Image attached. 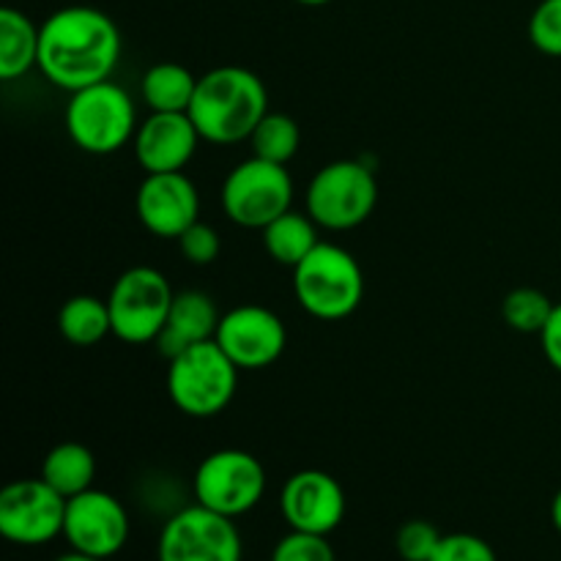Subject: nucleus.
I'll use <instances>...</instances> for the list:
<instances>
[{"label":"nucleus","instance_id":"f257e3e1","mask_svg":"<svg viewBox=\"0 0 561 561\" xmlns=\"http://www.w3.org/2000/svg\"><path fill=\"white\" fill-rule=\"evenodd\" d=\"M36 69L60 91H80L113 77L121 60V31L93 5H66L44 20Z\"/></svg>","mask_w":561,"mask_h":561},{"label":"nucleus","instance_id":"f03ea898","mask_svg":"<svg viewBox=\"0 0 561 561\" xmlns=\"http://www.w3.org/2000/svg\"><path fill=\"white\" fill-rule=\"evenodd\" d=\"M190 118L201 140L214 146H236L250 140L268 113V91L261 77L241 66H217L197 80Z\"/></svg>","mask_w":561,"mask_h":561},{"label":"nucleus","instance_id":"7ed1b4c3","mask_svg":"<svg viewBox=\"0 0 561 561\" xmlns=\"http://www.w3.org/2000/svg\"><path fill=\"white\" fill-rule=\"evenodd\" d=\"M294 296L307 316L318 321H343L359 310L365 274L348 250L321 241L294 268Z\"/></svg>","mask_w":561,"mask_h":561},{"label":"nucleus","instance_id":"20e7f679","mask_svg":"<svg viewBox=\"0 0 561 561\" xmlns=\"http://www.w3.org/2000/svg\"><path fill=\"white\" fill-rule=\"evenodd\" d=\"M239 367L219 348L217 340H206L168 359V394L181 414L192 420L219 416L236 398Z\"/></svg>","mask_w":561,"mask_h":561},{"label":"nucleus","instance_id":"39448f33","mask_svg":"<svg viewBox=\"0 0 561 561\" xmlns=\"http://www.w3.org/2000/svg\"><path fill=\"white\" fill-rule=\"evenodd\" d=\"M66 135L80 151L107 157L121 151L137 131V110L118 82H96L69 93L64 113Z\"/></svg>","mask_w":561,"mask_h":561},{"label":"nucleus","instance_id":"423d86ee","mask_svg":"<svg viewBox=\"0 0 561 561\" xmlns=\"http://www.w3.org/2000/svg\"><path fill=\"white\" fill-rule=\"evenodd\" d=\"M378 203V181L373 168L356 159L329 162L307 186V214L318 228L354 230L370 219Z\"/></svg>","mask_w":561,"mask_h":561},{"label":"nucleus","instance_id":"0eeeda50","mask_svg":"<svg viewBox=\"0 0 561 561\" xmlns=\"http://www.w3.org/2000/svg\"><path fill=\"white\" fill-rule=\"evenodd\" d=\"M173 299L175 294L162 272L151 266L126 268L107 296L113 334L129 345L157 343Z\"/></svg>","mask_w":561,"mask_h":561},{"label":"nucleus","instance_id":"6e6552de","mask_svg":"<svg viewBox=\"0 0 561 561\" xmlns=\"http://www.w3.org/2000/svg\"><path fill=\"white\" fill-rule=\"evenodd\" d=\"M294 179L285 164L250 157L236 164L222 184V211L233 225L263 230L268 222L290 211Z\"/></svg>","mask_w":561,"mask_h":561},{"label":"nucleus","instance_id":"1a4fd4ad","mask_svg":"<svg viewBox=\"0 0 561 561\" xmlns=\"http://www.w3.org/2000/svg\"><path fill=\"white\" fill-rule=\"evenodd\" d=\"M192 488L197 504L236 520L261 504L266 493V469L244 449H217L201 460Z\"/></svg>","mask_w":561,"mask_h":561},{"label":"nucleus","instance_id":"9d476101","mask_svg":"<svg viewBox=\"0 0 561 561\" xmlns=\"http://www.w3.org/2000/svg\"><path fill=\"white\" fill-rule=\"evenodd\" d=\"M244 546L233 518L203 504L170 515L159 535V561H241Z\"/></svg>","mask_w":561,"mask_h":561},{"label":"nucleus","instance_id":"9b49d317","mask_svg":"<svg viewBox=\"0 0 561 561\" xmlns=\"http://www.w3.org/2000/svg\"><path fill=\"white\" fill-rule=\"evenodd\" d=\"M66 499L42 477L16 480L0 491V535L22 548L47 546L64 537Z\"/></svg>","mask_w":561,"mask_h":561},{"label":"nucleus","instance_id":"f8f14e48","mask_svg":"<svg viewBox=\"0 0 561 561\" xmlns=\"http://www.w3.org/2000/svg\"><path fill=\"white\" fill-rule=\"evenodd\" d=\"M129 535V513L113 493L91 488L66 502L64 537L71 551L107 561L124 551Z\"/></svg>","mask_w":561,"mask_h":561},{"label":"nucleus","instance_id":"ddd939ff","mask_svg":"<svg viewBox=\"0 0 561 561\" xmlns=\"http://www.w3.org/2000/svg\"><path fill=\"white\" fill-rule=\"evenodd\" d=\"M214 340L239 370H263L285 354L288 332L277 312L268 307L241 305L219 318Z\"/></svg>","mask_w":561,"mask_h":561},{"label":"nucleus","instance_id":"4468645a","mask_svg":"<svg viewBox=\"0 0 561 561\" xmlns=\"http://www.w3.org/2000/svg\"><path fill=\"white\" fill-rule=\"evenodd\" d=\"M279 513L294 531L329 537L345 518V491L329 471H296L279 493Z\"/></svg>","mask_w":561,"mask_h":561},{"label":"nucleus","instance_id":"2eb2a0df","mask_svg":"<svg viewBox=\"0 0 561 561\" xmlns=\"http://www.w3.org/2000/svg\"><path fill=\"white\" fill-rule=\"evenodd\" d=\"M142 228L159 239H179L201 219V195L184 170L179 173H146L135 197Z\"/></svg>","mask_w":561,"mask_h":561},{"label":"nucleus","instance_id":"dca6fc26","mask_svg":"<svg viewBox=\"0 0 561 561\" xmlns=\"http://www.w3.org/2000/svg\"><path fill=\"white\" fill-rule=\"evenodd\" d=\"M195 124L190 113H151L135 131V157L146 173H179L197 151Z\"/></svg>","mask_w":561,"mask_h":561},{"label":"nucleus","instance_id":"f3484780","mask_svg":"<svg viewBox=\"0 0 561 561\" xmlns=\"http://www.w3.org/2000/svg\"><path fill=\"white\" fill-rule=\"evenodd\" d=\"M219 310L214 299L203 290H181L175 294L170 316L164 321L162 334L157 340V348L164 359H173L181 351L192 348L197 343L217 337Z\"/></svg>","mask_w":561,"mask_h":561},{"label":"nucleus","instance_id":"a211bd4d","mask_svg":"<svg viewBox=\"0 0 561 561\" xmlns=\"http://www.w3.org/2000/svg\"><path fill=\"white\" fill-rule=\"evenodd\" d=\"M38 38L42 27L33 25L25 11L0 9V80L11 82L38 66Z\"/></svg>","mask_w":561,"mask_h":561},{"label":"nucleus","instance_id":"6ab92c4d","mask_svg":"<svg viewBox=\"0 0 561 561\" xmlns=\"http://www.w3.org/2000/svg\"><path fill=\"white\" fill-rule=\"evenodd\" d=\"M38 477L69 502V499L80 496V493L93 488V480H96V458H93V453L85 444L64 442L44 455L42 474Z\"/></svg>","mask_w":561,"mask_h":561},{"label":"nucleus","instance_id":"aec40b11","mask_svg":"<svg viewBox=\"0 0 561 561\" xmlns=\"http://www.w3.org/2000/svg\"><path fill=\"white\" fill-rule=\"evenodd\" d=\"M197 80L186 66L175 60L153 64L140 80V96L151 113H186L195 99Z\"/></svg>","mask_w":561,"mask_h":561},{"label":"nucleus","instance_id":"412c9836","mask_svg":"<svg viewBox=\"0 0 561 561\" xmlns=\"http://www.w3.org/2000/svg\"><path fill=\"white\" fill-rule=\"evenodd\" d=\"M263 233V247L268 257L279 266L296 268L321 241H318V225L310 214L285 211L274 222H268Z\"/></svg>","mask_w":561,"mask_h":561},{"label":"nucleus","instance_id":"4be33fe9","mask_svg":"<svg viewBox=\"0 0 561 561\" xmlns=\"http://www.w3.org/2000/svg\"><path fill=\"white\" fill-rule=\"evenodd\" d=\"M58 332L66 343L77 345V348L99 345L107 334H113L107 301L88 294L66 299L58 310Z\"/></svg>","mask_w":561,"mask_h":561},{"label":"nucleus","instance_id":"5701e85b","mask_svg":"<svg viewBox=\"0 0 561 561\" xmlns=\"http://www.w3.org/2000/svg\"><path fill=\"white\" fill-rule=\"evenodd\" d=\"M250 146L252 157L288 168V162L299 153L301 146L299 124L285 113H266L250 135Z\"/></svg>","mask_w":561,"mask_h":561},{"label":"nucleus","instance_id":"b1692460","mask_svg":"<svg viewBox=\"0 0 561 561\" xmlns=\"http://www.w3.org/2000/svg\"><path fill=\"white\" fill-rule=\"evenodd\" d=\"M553 301L537 288H515L504 296L502 316L510 329L524 334H540L553 312Z\"/></svg>","mask_w":561,"mask_h":561},{"label":"nucleus","instance_id":"393cba45","mask_svg":"<svg viewBox=\"0 0 561 561\" xmlns=\"http://www.w3.org/2000/svg\"><path fill=\"white\" fill-rule=\"evenodd\" d=\"M272 561H337V557H334V548L329 542V537L290 529L274 546Z\"/></svg>","mask_w":561,"mask_h":561},{"label":"nucleus","instance_id":"a878e982","mask_svg":"<svg viewBox=\"0 0 561 561\" xmlns=\"http://www.w3.org/2000/svg\"><path fill=\"white\" fill-rule=\"evenodd\" d=\"M442 537L431 520H405L394 537V546L403 561H431Z\"/></svg>","mask_w":561,"mask_h":561},{"label":"nucleus","instance_id":"bb28decb","mask_svg":"<svg viewBox=\"0 0 561 561\" xmlns=\"http://www.w3.org/2000/svg\"><path fill=\"white\" fill-rule=\"evenodd\" d=\"M529 38L542 55L561 58V0H542L529 20Z\"/></svg>","mask_w":561,"mask_h":561},{"label":"nucleus","instance_id":"cd10ccee","mask_svg":"<svg viewBox=\"0 0 561 561\" xmlns=\"http://www.w3.org/2000/svg\"><path fill=\"white\" fill-rule=\"evenodd\" d=\"M175 241H179L181 255L192 266H208V263L217 261L219 250H222V239H219L217 230L208 222H201V219L195 225H190Z\"/></svg>","mask_w":561,"mask_h":561},{"label":"nucleus","instance_id":"c85d7f7f","mask_svg":"<svg viewBox=\"0 0 561 561\" xmlns=\"http://www.w3.org/2000/svg\"><path fill=\"white\" fill-rule=\"evenodd\" d=\"M431 561H499L496 551L491 548V542H485L477 535H444L438 542L436 553Z\"/></svg>","mask_w":561,"mask_h":561},{"label":"nucleus","instance_id":"c756f323","mask_svg":"<svg viewBox=\"0 0 561 561\" xmlns=\"http://www.w3.org/2000/svg\"><path fill=\"white\" fill-rule=\"evenodd\" d=\"M540 345H542V354H546V359L551 362L553 370L561 373V301L553 307L551 318H548V323L542 327Z\"/></svg>","mask_w":561,"mask_h":561},{"label":"nucleus","instance_id":"7c9ffc66","mask_svg":"<svg viewBox=\"0 0 561 561\" xmlns=\"http://www.w3.org/2000/svg\"><path fill=\"white\" fill-rule=\"evenodd\" d=\"M551 520H553V526H557V531L561 535V491L557 493V496H553V502H551Z\"/></svg>","mask_w":561,"mask_h":561},{"label":"nucleus","instance_id":"2f4dec72","mask_svg":"<svg viewBox=\"0 0 561 561\" xmlns=\"http://www.w3.org/2000/svg\"><path fill=\"white\" fill-rule=\"evenodd\" d=\"M55 561H102V559H93V557H85V553L71 551V553H64V557H58Z\"/></svg>","mask_w":561,"mask_h":561},{"label":"nucleus","instance_id":"473e14b6","mask_svg":"<svg viewBox=\"0 0 561 561\" xmlns=\"http://www.w3.org/2000/svg\"><path fill=\"white\" fill-rule=\"evenodd\" d=\"M296 3H301V5H327V3H332V0H296Z\"/></svg>","mask_w":561,"mask_h":561}]
</instances>
